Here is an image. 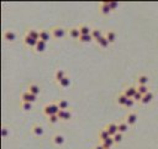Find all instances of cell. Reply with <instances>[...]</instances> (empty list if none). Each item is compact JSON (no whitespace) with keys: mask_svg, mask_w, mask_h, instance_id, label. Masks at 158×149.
Returning a JSON list of instances; mask_svg holds the SVG:
<instances>
[{"mask_svg":"<svg viewBox=\"0 0 158 149\" xmlns=\"http://www.w3.org/2000/svg\"><path fill=\"white\" fill-rule=\"evenodd\" d=\"M46 47H47V44L43 42V41H41V40H38L37 41V45L35 47V52L36 54H43L46 51Z\"/></svg>","mask_w":158,"mask_h":149,"instance_id":"14","label":"cell"},{"mask_svg":"<svg viewBox=\"0 0 158 149\" xmlns=\"http://www.w3.org/2000/svg\"><path fill=\"white\" fill-rule=\"evenodd\" d=\"M91 36H93V39L97 41V40H99L100 37L104 36V34H103V31H101L100 29H93V30H91Z\"/></svg>","mask_w":158,"mask_h":149,"instance_id":"26","label":"cell"},{"mask_svg":"<svg viewBox=\"0 0 158 149\" xmlns=\"http://www.w3.org/2000/svg\"><path fill=\"white\" fill-rule=\"evenodd\" d=\"M94 149H105V148H104V147L101 145V143H100V144H98V145H97L95 148H94Z\"/></svg>","mask_w":158,"mask_h":149,"instance_id":"40","label":"cell"},{"mask_svg":"<svg viewBox=\"0 0 158 149\" xmlns=\"http://www.w3.org/2000/svg\"><path fill=\"white\" fill-rule=\"evenodd\" d=\"M43 113H45V116H47V117L52 116V109H51L49 103H48V104H46V106L43 107Z\"/></svg>","mask_w":158,"mask_h":149,"instance_id":"35","label":"cell"},{"mask_svg":"<svg viewBox=\"0 0 158 149\" xmlns=\"http://www.w3.org/2000/svg\"><path fill=\"white\" fill-rule=\"evenodd\" d=\"M93 36L91 35H80V37H79V42H82V44H89V42H91L93 41Z\"/></svg>","mask_w":158,"mask_h":149,"instance_id":"29","label":"cell"},{"mask_svg":"<svg viewBox=\"0 0 158 149\" xmlns=\"http://www.w3.org/2000/svg\"><path fill=\"white\" fill-rule=\"evenodd\" d=\"M4 40H6L9 42H14L16 40V33L14 30H6L4 33Z\"/></svg>","mask_w":158,"mask_h":149,"instance_id":"9","label":"cell"},{"mask_svg":"<svg viewBox=\"0 0 158 149\" xmlns=\"http://www.w3.org/2000/svg\"><path fill=\"white\" fill-rule=\"evenodd\" d=\"M97 45L99 47H101V48H108L110 46V42H109V40L106 39V36L104 35L103 37H100L99 40H97Z\"/></svg>","mask_w":158,"mask_h":149,"instance_id":"15","label":"cell"},{"mask_svg":"<svg viewBox=\"0 0 158 149\" xmlns=\"http://www.w3.org/2000/svg\"><path fill=\"white\" fill-rule=\"evenodd\" d=\"M22 41H24V44H25L27 47H30V48H35L36 45H37V41H38V40H35V39H32V37H30V36L25 35Z\"/></svg>","mask_w":158,"mask_h":149,"instance_id":"6","label":"cell"},{"mask_svg":"<svg viewBox=\"0 0 158 149\" xmlns=\"http://www.w3.org/2000/svg\"><path fill=\"white\" fill-rule=\"evenodd\" d=\"M68 35H69V37L73 39V40H79V37H80V31H79L78 27H70V29L68 30Z\"/></svg>","mask_w":158,"mask_h":149,"instance_id":"11","label":"cell"},{"mask_svg":"<svg viewBox=\"0 0 158 149\" xmlns=\"http://www.w3.org/2000/svg\"><path fill=\"white\" fill-rule=\"evenodd\" d=\"M31 132H32V134L35 137H42L43 133H45L43 128H42L40 124H34L32 127H31Z\"/></svg>","mask_w":158,"mask_h":149,"instance_id":"10","label":"cell"},{"mask_svg":"<svg viewBox=\"0 0 158 149\" xmlns=\"http://www.w3.org/2000/svg\"><path fill=\"white\" fill-rule=\"evenodd\" d=\"M51 39H52V34H51V31H48V30H45V29H42V30H41V33H40V40H41V41H43V42L47 44Z\"/></svg>","mask_w":158,"mask_h":149,"instance_id":"7","label":"cell"},{"mask_svg":"<svg viewBox=\"0 0 158 149\" xmlns=\"http://www.w3.org/2000/svg\"><path fill=\"white\" fill-rule=\"evenodd\" d=\"M99 11L103 15H109L112 11V10L110 9V2H103V3H100V5H99Z\"/></svg>","mask_w":158,"mask_h":149,"instance_id":"4","label":"cell"},{"mask_svg":"<svg viewBox=\"0 0 158 149\" xmlns=\"http://www.w3.org/2000/svg\"><path fill=\"white\" fill-rule=\"evenodd\" d=\"M1 133H3V138H7V135H9V131H7V128H6V127H3Z\"/></svg>","mask_w":158,"mask_h":149,"instance_id":"39","label":"cell"},{"mask_svg":"<svg viewBox=\"0 0 158 149\" xmlns=\"http://www.w3.org/2000/svg\"><path fill=\"white\" fill-rule=\"evenodd\" d=\"M137 87V91L142 95V96H145V95H147L150 92V87L148 86H136Z\"/></svg>","mask_w":158,"mask_h":149,"instance_id":"32","label":"cell"},{"mask_svg":"<svg viewBox=\"0 0 158 149\" xmlns=\"http://www.w3.org/2000/svg\"><path fill=\"white\" fill-rule=\"evenodd\" d=\"M58 117H59V121H63V122H67L72 118V112L70 111H61L58 113Z\"/></svg>","mask_w":158,"mask_h":149,"instance_id":"12","label":"cell"},{"mask_svg":"<svg viewBox=\"0 0 158 149\" xmlns=\"http://www.w3.org/2000/svg\"><path fill=\"white\" fill-rule=\"evenodd\" d=\"M150 82V77L147 75H139L136 77V83L137 86H148Z\"/></svg>","mask_w":158,"mask_h":149,"instance_id":"5","label":"cell"},{"mask_svg":"<svg viewBox=\"0 0 158 149\" xmlns=\"http://www.w3.org/2000/svg\"><path fill=\"white\" fill-rule=\"evenodd\" d=\"M105 128L108 129V132L110 133L111 137H114L116 133H119V126H118V123H115V122H111V123L106 124V127H105Z\"/></svg>","mask_w":158,"mask_h":149,"instance_id":"8","label":"cell"},{"mask_svg":"<svg viewBox=\"0 0 158 149\" xmlns=\"http://www.w3.org/2000/svg\"><path fill=\"white\" fill-rule=\"evenodd\" d=\"M66 76H67V75H66V72H64V70H57L56 73H55V79H56V82L59 83Z\"/></svg>","mask_w":158,"mask_h":149,"instance_id":"21","label":"cell"},{"mask_svg":"<svg viewBox=\"0 0 158 149\" xmlns=\"http://www.w3.org/2000/svg\"><path fill=\"white\" fill-rule=\"evenodd\" d=\"M118 126H119V132L120 133H122V134H125V133H127L129 132V129H130V126L127 124V122L125 121H120L119 123H118Z\"/></svg>","mask_w":158,"mask_h":149,"instance_id":"17","label":"cell"},{"mask_svg":"<svg viewBox=\"0 0 158 149\" xmlns=\"http://www.w3.org/2000/svg\"><path fill=\"white\" fill-rule=\"evenodd\" d=\"M127 97H126L124 93H119L118 95V97H116V103L119 104V106H122V107H125V104H126V102H127Z\"/></svg>","mask_w":158,"mask_h":149,"instance_id":"22","label":"cell"},{"mask_svg":"<svg viewBox=\"0 0 158 149\" xmlns=\"http://www.w3.org/2000/svg\"><path fill=\"white\" fill-rule=\"evenodd\" d=\"M119 8V3H115V2H110V9L111 10H116Z\"/></svg>","mask_w":158,"mask_h":149,"instance_id":"38","label":"cell"},{"mask_svg":"<svg viewBox=\"0 0 158 149\" xmlns=\"http://www.w3.org/2000/svg\"><path fill=\"white\" fill-rule=\"evenodd\" d=\"M98 137H99V139H100V142H104L105 139L110 138L111 135H110V133L108 132V129H106V128H103V129H100V131H99Z\"/></svg>","mask_w":158,"mask_h":149,"instance_id":"19","label":"cell"},{"mask_svg":"<svg viewBox=\"0 0 158 149\" xmlns=\"http://www.w3.org/2000/svg\"><path fill=\"white\" fill-rule=\"evenodd\" d=\"M125 121L127 122V124L130 127L135 126L136 123H137V121H139V116H137L136 112H129L127 114H126V117H125Z\"/></svg>","mask_w":158,"mask_h":149,"instance_id":"2","label":"cell"},{"mask_svg":"<svg viewBox=\"0 0 158 149\" xmlns=\"http://www.w3.org/2000/svg\"><path fill=\"white\" fill-rule=\"evenodd\" d=\"M47 118H48V123L52 124V126H55V124H57V123L59 122L58 114H52V116H49V117H47Z\"/></svg>","mask_w":158,"mask_h":149,"instance_id":"30","label":"cell"},{"mask_svg":"<svg viewBox=\"0 0 158 149\" xmlns=\"http://www.w3.org/2000/svg\"><path fill=\"white\" fill-rule=\"evenodd\" d=\"M30 98H31V93L28 91H24L21 93V102H30Z\"/></svg>","mask_w":158,"mask_h":149,"instance_id":"31","label":"cell"},{"mask_svg":"<svg viewBox=\"0 0 158 149\" xmlns=\"http://www.w3.org/2000/svg\"><path fill=\"white\" fill-rule=\"evenodd\" d=\"M51 34H52V37L56 39V40H61L66 36L67 31H66V29L64 27H62V26H53L51 30Z\"/></svg>","mask_w":158,"mask_h":149,"instance_id":"1","label":"cell"},{"mask_svg":"<svg viewBox=\"0 0 158 149\" xmlns=\"http://www.w3.org/2000/svg\"><path fill=\"white\" fill-rule=\"evenodd\" d=\"M142 97H143V96H142V95L137 91V92H136V95L133 96V98H132V99H133L135 102H141V101H142Z\"/></svg>","mask_w":158,"mask_h":149,"instance_id":"36","label":"cell"},{"mask_svg":"<svg viewBox=\"0 0 158 149\" xmlns=\"http://www.w3.org/2000/svg\"><path fill=\"white\" fill-rule=\"evenodd\" d=\"M57 103H58V106H59V108H61V111H67V109L69 108V102L67 101V99H64V98L59 99Z\"/></svg>","mask_w":158,"mask_h":149,"instance_id":"25","label":"cell"},{"mask_svg":"<svg viewBox=\"0 0 158 149\" xmlns=\"http://www.w3.org/2000/svg\"><path fill=\"white\" fill-rule=\"evenodd\" d=\"M105 36H106V39L109 40L110 44H114L115 41H116V33H115V31H111V30H109V31L105 34Z\"/></svg>","mask_w":158,"mask_h":149,"instance_id":"27","label":"cell"},{"mask_svg":"<svg viewBox=\"0 0 158 149\" xmlns=\"http://www.w3.org/2000/svg\"><path fill=\"white\" fill-rule=\"evenodd\" d=\"M136 92H137V87L136 86H127V87H125L124 91H122V93L127 98H133Z\"/></svg>","mask_w":158,"mask_h":149,"instance_id":"3","label":"cell"},{"mask_svg":"<svg viewBox=\"0 0 158 149\" xmlns=\"http://www.w3.org/2000/svg\"><path fill=\"white\" fill-rule=\"evenodd\" d=\"M79 31H80V35H91V27H89L88 25H80L78 26Z\"/></svg>","mask_w":158,"mask_h":149,"instance_id":"23","label":"cell"},{"mask_svg":"<svg viewBox=\"0 0 158 149\" xmlns=\"http://www.w3.org/2000/svg\"><path fill=\"white\" fill-rule=\"evenodd\" d=\"M112 138H114V142H115V144H118V143H121V142H122V139H124V134L119 132V133H116V134H115Z\"/></svg>","mask_w":158,"mask_h":149,"instance_id":"34","label":"cell"},{"mask_svg":"<svg viewBox=\"0 0 158 149\" xmlns=\"http://www.w3.org/2000/svg\"><path fill=\"white\" fill-rule=\"evenodd\" d=\"M70 83H72V81H70L69 76H66V77L63 78V79H62V81H61L58 85H59V87H62V88H68V87L70 86Z\"/></svg>","mask_w":158,"mask_h":149,"instance_id":"28","label":"cell"},{"mask_svg":"<svg viewBox=\"0 0 158 149\" xmlns=\"http://www.w3.org/2000/svg\"><path fill=\"white\" fill-rule=\"evenodd\" d=\"M64 137H63L62 134H59V133H57V134H55L53 137H52V142H53V144H56V145H63L64 144Z\"/></svg>","mask_w":158,"mask_h":149,"instance_id":"13","label":"cell"},{"mask_svg":"<svg viewBox=\"0 0 158 149\" xmlns=\"http://www.w3.org/2000/svg\"><path fill=\"white\" fill-rule=\"evenodd\" d=\"M27 91H28L30 93H32V95L37 96V95H40V92H41V87H40L37 83H31V85H28V87H27Z\"/></svg>","mask_w":158,"mask_h":149,"instance_id":"16","label":"cell"},{"mask_svg":"<svg viewBox=\"0 0 158 149\" xmlns=\"http://www.w3.org/2000/svg\"><path fill=\"white\" fill-rule=\"evenodd\" d=\"M133 104H135V101H133V99L132 98H129L127 99V102H126V104H125V108H132L133 107Z\"/></svg>","mask_w":158,"mask_h":149,"instance_id":"37","label":"cell"},{"mask_svg":"<svg viewBox=\"0 0 158 149\" xmlns=\"http://www.w3.org/2000/svg\"><path fill=\"white\" fill-rule=\"evenodd\" d=\"M20 106L24 111H31L32 109V103H30V102H21Z\"/></svg>","mask_w":158,"mask_h":149,"instance_id":"33","label":"cell"},{"mask_svg":"<svg viewBox=\"0 0 158 149\" xmlns=\"http://www.w3.org/2000/svg\"><path fill=\"white\" fill-rule=\"evenodd\" d=\"M40 33H41V30H37V29H28L27 31H26V35L30 36V37H32L35 40H40Z\"/></svg>","mask_w":158,"mask_h":149,"instance_id":"18","label":"cell"},{"mask_svg":"<svg viewBox=\"0 0 158 149\" xmlns=\"http://www.w3.org/2000/svg\"><path fill=\"white\" fill-rule=\"evenodd\" d=\"M152 99H153V93L150 91L148 93L145 95V96L142 97V101H141L140 103H142V104H148V103L152 102Z\"/></svg>","mask_w":158,"mask_h":149,"instance_id":"24","label":"cell"},{"mask_svg":"<svg viewBox=\"0 0 158 149\" xmlns=\"http://www.w3.org/2000/svg\"><path fill=\"white\" fill-rule=\"evenodd\" d=\"M114 144H115V142H114V138H112V137H110V138H108V139H105L104 142H101V145H103L105 149H112Z\"/></svg>","mask_w":158,"mask_h":149,"instance_id":"20","label":"cell"}]
</instances>
